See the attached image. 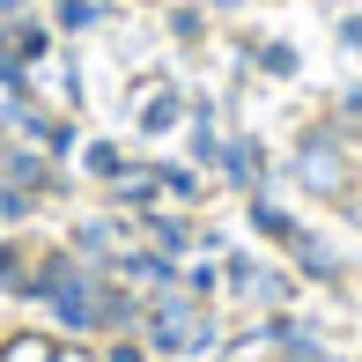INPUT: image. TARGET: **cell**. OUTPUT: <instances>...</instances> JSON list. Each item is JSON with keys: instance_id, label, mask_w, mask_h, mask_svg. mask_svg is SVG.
<instances>
[{"instance_id": "obj_3", "label": "cell", "mask_w": 362, "mask_h": 362, "mask_svg": "<svg viewBox=\"0 0 362 362\" xmlns=\"http://www.w3.org/2000/svg\"><path fill=\"white\" fill-rule=\"evenodd\" d=\"M0 177H8L15 192H45V163L23 156V148H8V141H0Z\"/></svg>"}, {"instance_id": "obj_2", "label": "cell", "mask_w": 362, "mask_h": 362, "mask_svg": "<svg viewBox=\"0 0 362 362\" xmlns=\"http://www.w3.org/2000/svg\"><path fill=\"white\" fill-rule=\"evenodd\" d=\"M156 348L163 355H192V348H207V310L200 303H156Z\"/></svg>"}, {"instance_id": "obj_4", "label": "cell", "mask_w": 362, "mask_h": 362, "mask_svg": "<svg viewBox=\"0 0 362 362\" xmlns=\"http://www.w3.org/2000/svg\"><path fill=\"white\" fill-rule=\"evenodd\" d=\"M0 281L15 296H37V274H30V244H0Z\"/></svg>"}, {"instance_id": "obj_1", "label": "cell", "mask_w": 362, "mask_h": 362, "mask_svg": "<svg viewBox=\"0 0 362 362\" xmlns=\"http://www.w3.org/2000/svg\"><path fill=\"white\" fill-rule=\"evenodd\" d=\"M296 185L318 192V200H340V192L355 185V156H348V141H340L333 126H310V134L296 141Z\"/></svg>"}, {"instance_id": "obj_10", "label": "cell", "mask_w": 362, "mask_h": 362, "mask_svg": "<svg viewBox=\"0 0 362 362\" xmlns=\"http://www.w3.org/2000/svg\"><path fill=\"white\" fill-rule=\"evenodd\" d=\"M52 362H96L89 348H52Z\"/></svg>"}, {"instance_id": "obj_11", "label": "cell", "mask_w": 362, "mask_h": 362, "mask_svg": "<svg viewBox=\"0 0 362 362\" xmlns=\"http://www.w3.org/2000/svg\"><path fill=\"white\" fill-rule=\"evenodd\" d=\"M340 37H348L355 52H362V15H355V23H340Z\"/></svg>"}, {"instance_id": "obj_9", "label": "cell", "mask_w": 362, "mask_h": 362, "mask_svg": "<svg viewBox=\"0 0 362 362\" xmlns=\"http://www.w3.org/2000/svg\"><path fill=\"white\" fill-rule=\"evenodd\" d=\"M104 362H141V348H134V340H119V348H111Z\"/></svg>"}, {"instance_id": "obj_7", "label": "cell", "mask_w": 362, "mask_h": 362, "mask_svg": "<svg viewBox=\"0 0 362 362\" xmlns=\"http://www.w3.org/2000/svg\"><path fill=\"white\" fill-rule=\"evenodd\" d=\"M119 274H126V281H163V274H170V259H148V252H134V259H119Z\"/></svg>"}, {"instance_id": "obj_8", "label": "cell", "mask_w": 362, "mask_h": 362, "mask_svg": "<svg viewBox=\"0 0 362 362\" xmlns=\"http://www.w3.org/2000/svg\"><path fill=\"white\" fill-rule=\"evenodd\" d=\"M170 119H177V96H156V104L141 111V126H148V134H163V126H170Z\"/></svg>"}, {"instance_id": "obj_6", "label": "cell", "mask_w": 362, "mask_h": 362, "mask_svg": "<svg viewBox=\"0 0 362 362\" xmlns=\"http://www.w3.org/2000/svg\"><path fill=\"white\" fill-rule=\"evenodd\" d=\"M229 177H237V185H259V148H252V141L229 148Z\"/></svg>"}, {"instance_id": "obj_12", "label": "cell", "mask_w": 362, "mask_h": 362, "mask_svg": "<svg viewBox=\"0 0 362 362\" xmlns=\"http://www.w3.org/2000/svg\"><path fill=\"white\" fill-rule=\"evenodd\" d=\"M348 119H355V126H362V89H348Z\"/></svg>"}, {"instance_id": "obj_5", "label": "cell", "mask_w": 362, "mask_h": 362, "mask_svg": "<svg viewBox=\"0 0 362 362\" xmlns=\"http://www.w3.org/2000/svg\"><path fill=\"white\" fill-rule=\"evenodd\" d=\"M0 362H52V340L45 333H15V340H0Z\"/></svg>"}]
</instances>
